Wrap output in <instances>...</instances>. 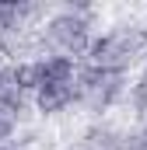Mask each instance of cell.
<instances>
[{
	"mask_svg": "<svg viewBox=\"0 0 147 150\" xmlns=\"http://www.w3.org/2000/svg\"><path fill=\"white\" fill-rule=\"evenodd\" d=\"M77 98V84H53V87H39V108L42 112H60Z\"/></svg>",
	"mask_w": 147,
	"mask_h": 150,
	"instance_id": "cell-3",
	"label": "cell"
},
{
	"mask_svg": "<svg viewBox=\"0 0 147 150\" xmlns=\"http://www.w3.org/2000/svg\"><path fill=\"white\" fill-rule=\"evenodd\" d=\"M35 67V91L39 87H53V84H70L74 80V63L67 56H46L32 63Z\"/></svg>",
	"mask_w": 147,
	"mask_h": 150,
	"instance_id": "cell-2",
	"label": "cell"
},
{
	"mask_svg": "<svg viewBox=\"0 0 147 150\" xmlns=\"http://www.w3.org/2000/svg\"><path fill=\"white\" fill-rule=\"evenodd\" d=\"M0 150H7V147H0Z\"/></svg>",
	"mask_w": 147,
	"mask_h": 150,
	"instance_id": "cell-4",
	"label": "cell"
},
{
	"mask_svg": "<svg viewBox=\"0 0 147 150\" xmlns=\"http://www.w3.org/2000/svg\"><path fill=\"white\" fill-rule=\"evenodd\" d=\"M49 38L53 42H60L67 52H81V49H88V21L84 18H77V14H60L53 25H49Z\"/></svg>",
	"mask_w": 147,
	"mask_h": 150,
	"instance_id": "cell-1",
	"label": "cell"
}]
</instances>
